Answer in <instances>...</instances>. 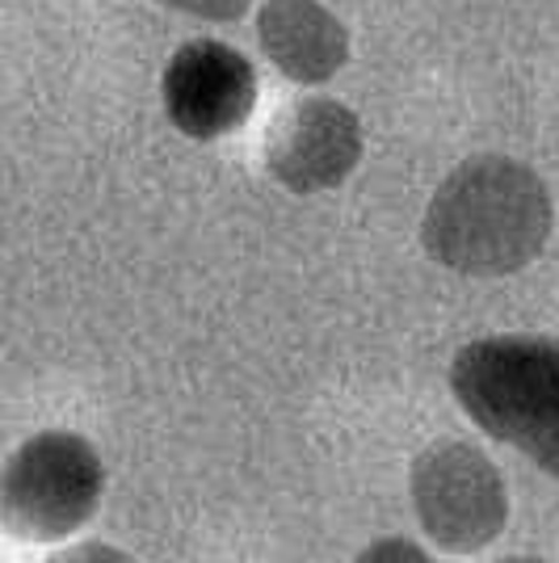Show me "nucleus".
<instances>
[{
  "instance_id": "1",
  "label": "nucleus",
  "mask_w": 559,
  "mask_h": 563,
  "mask_svg": "<svg viewBox=\"0 0 559 563\" xmlns=\"http://www.w3.org/2000/svg\"><path fill=\"white\" fill-rule=\"evenodd\" d=\"M551 194L513 156H471L446 177L420 219V249L467 278H505L547 249Z\"/></svg>"
},
{
  "instance_id": "2",
  "label": "nucleus",
  "mask_w": 559,
  "mask_h": 563,
  "mask_svg": "<svg viewBox=\"0 0 559 563\" xmlns=\"http://www.w3.org/2000/svg\"><path fill=\"white\" fill-rule=\"evenodd\" d=\"M450 391L489 438L559 479V336L505 332L454 353Z\"/></svg>"
},
{
  "instance_id": "3",
  "label": "nucleus",
  "mask_w": 559,
  "mask_h": 563,
  "mask_svg": "<svg viewBox=\"0 0 559 563\" xmlns=\"http://www.w3.org/2000/svg\"><path fill=\"white\" fill-rule=\"evenodd\" d=\"M101 493L106 467L89 438L34 433L0 467V530L18 542H64L89 526Z\"/></svg>"
},
{
  "instance_id": "4",
  "label": "nucleus",
  "mask_w": 559,
  "mask_h": 563,
  "mask_svg": "<svg viewBox=\"0 0 559 563\" xmlns=\"http://www.w3.org/2000/svg\"><path fill=\"white\" fill-rule=\"evenodd\" d=\"M413 509L425 534L450 555H475L501 539L509 521V493L484 450L442 438L413 459Z\"/></svg>"
},
{
  "instance_id": "5",
  "label": "nucleus",
  "mask_w": 559,
  "mask_h": 563,
  "mask_svg": "<svg viewBox=\"0 0 559 563\" xmlns=\"http://www.w3.org/2000/svg\"><path fill=\"white\" fill-rule=\"evenodd\" d=\"M265 173L291 194L337 189L362 161V122L332 97H299L265 126Z\"/></svg>"
},
{
  "instance_id": "6",
  "label": "nucleus",
  "mask_w": 559,
  "mask_h": 563,
  "mask_svg": "<svg viewBox=\"0 0 559 563\" xmlns=\"http://www.w3.org/2000/svg\"><path fill=\"white\" fill-rule=\"evenodd\" d=\"M256 71L249 55H240L228 43L215 38H194L177 51L164 68L161 97L168 122L189 135V140L207 143L223 140L240 131L256 106Z\"/></svg>"
},
{
  "instance_id": "7",
  "label": "nucleus",
  "mask_w": 559,
  "mask_h": 563,
  "mask_svg": "<svg viewBox=\"0 0 559 563\" xmlns=\"http://www.w3.org/2000/svg\"><path fill=\"white\" fill-rule=\"evenodd\" d=\"M256 43L286 80L299 85H325L350 59V34L320 0H265Z\"/></svg>"
},
{
  "instance_id": "8",
  "label": "nucleus",
  "mask_w": 559,
  "mask_h": 563,
  "mask_svg": "<svg viewBox=\"0 0 559 563\" xmlns=\"http://www.w3.org/2000/svg\"><path fill=\"white\" fill-rule=\"evenodd\" d=\"M161 4L189 13V18H202V22H240L253 0H161Z\"/></svg>"
},
{
  "instance_id": "9",
  "label": "nucleus",
  "mask_w": 559,
  "mask_h": 563,
  "mask_svg": "<svg viewBox=\"0 0 559 563\" xmlns=\"http://www.w3.org/2000/svg\"><path fill=\"white\" fill-rule=\"evenodd\" d=\"M353 563H438L434 555H425V547L408 539H374Z\"/></svg>"
},
{
  "instance_id": "10",
  "label": "nucleus",
  "mask_w": 559,
  "mask_h": 563,
  "mask_svg": "<svg viewBox=\"0 0 559 563\" xmlns=\"http://www.w3.org/2000/svg\"><path fill=\"white\" fill-rule=\"evenodd\" d=\"M47 563H135L131 555H122L110 542H76V547H64L55 551Z\"/></svg>"
},
{
  "instance_id": "11",
  "label": "nucleus",
  "mask_w": 559,
  "mask_h": 563,
  "mask_svg": "<svg viewBox=\"0 0 559 563\" xmlns=\"http://www.w3.org/2000/svg\"><path fill=\"white\" fill-rule=\"evenodd\" d=\"M496 563H547V560H535V555H509V560H496Z\"/></svg>"
}]
</instances>
